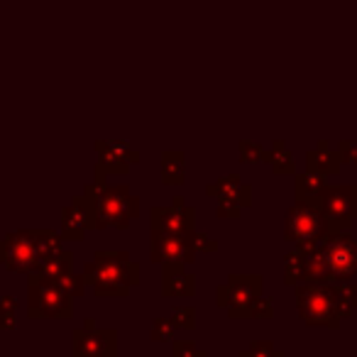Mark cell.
I'll return each mask as SVG.
<instances>
[{
  "label": "cell",
  "instance_id": "cell-11",
  "mask_svg": "<svg viewBox=\"0 0 357 357\" xmlns=\"http://www.w3.org/2000/svg\"><path fill=\"white\" fill-rule=\"evenodd\" d=\"M191 225V211H174V208H162L154 211V228H159V233H184Z\"/></svg>",
  "mask_w": 357,
  "mask_h": 357
},
{
  "label": "cell",
  "instance_id": "cell-9",
  "mask_svg": "<svg viewBox=\"0 0 357 357\" xmlns=\"http://www.w3.org/2000/svg\"><path fill=\"white\" fill-rule=\"evenodd\" d=\"M74 352L76 357H113L115 355V342L113 333H76Z\"/></svg>",
  "mask_w": 357,
  "mask_h": 357
},
{
  "label": "cell",
  "instance_id": "cell-10",
  "mask_svg": "<svg viewBox=\"0 0 357 357\" xmlns=\"http://www.w3.org/2000/svg\"><path fill=\"white\" fill-rule=\"evenodd\" d=\"M186 252H191V248L184 238H178L174 233H159V230L154 233V259H162L167 264L189 262L191 255Z\"/></svg>",
  "mask_w": 357,
  "mask_h": 357
},
{
  "label": "cell",
  "instance_id": "cell-2",
  "mask_svg": "<svg viewBox=\"0 0 357 357\" xmlns=\"http://www.w3.org/2000/svg\"><path fill=\"white\" fill-rule=\"evenodd\" d=\"M298 311L306 323H318V326L335 328L340 323V308L335 301L333 287L323 284H311V287H298Z\"/></svg>",
  "mask_w": 357,
  "mask_h": 357
},
{
  "label": "cell",
  "instance_id": "cell-5",
  "mask_svg": "<svg viewBox=\"0 0 357 357\" xmlns=\"http://www.w3.org/2000/svg\"><path fill=\"white\" fill-rule=\"evenodd\" d=\"M30 316H71L69 294L52 284V279H32L30 284Z\"/></svg>",
  "mask_w": 357,
  "mask_h": 357
},
{
  "label": "cell",
  "instance_id": "cell-7",
  "mask_svg": "<svg viewBox=\"0 0 357 357\" xmlns=\"http://www.w3.org/2000/svg\"><path fill=\"white\" fill-rule=\"evenodd\" d=\"M132 206L135 201L128 196V189H110L103 196H98V208L91 215H100L98 225H128V220L135 215L130 213Z\"/></svg>",
  "mask_w": 357,
  "mask_h": 357
},
{
  "label": "cell",
  "instance_id": "cell-12",
  "mask_svg": "<svg viewBox=\"0 0 357 357\" xmlns=\"http://www.w3.org/2000/svg\"><path fill=\"white\" fill-rule=\"evenodd\" d=\"M194 291V279L191 277H184L181 272H174L167 274V282H164V294H178V296H189V294Z\"/></svg>",
  "mask_w": 357,
  "mask_h": 357
},
{
  "label": "cell",
  "instance_id": "cell-8",
  "mask_svg": "<svg viewBox=\"0 0 357 357\" xmlns=\"http://www.w3.org/2000/svg\"><path fill=\"white\" fill-rule=\"evenodd\" d=\"M37 235H13L10 240H8V248H10V252L6 255V262L10 264L15 272H22V269H32L37 262V257H40V245H37Z\"/></svg>",
  "mask_w": 357,
  "mask_h": 357
},
{
  "label": "cell",
  "instance_id": "cell-1",
  "mask_svg": "<svg viewBox=\"0 0 357 357\" xmlns=\"http://www.w3.org/2000/svg\"><path fill=\"white\" fill-rule=\"evenodd\" d=\"M84 279L103 296L128 294V287L135 284V264H130L125 255H98L96 262L86 267Z\"/></svg>",
  "mask_w": 357,
  "mask_h": 357
},
{
  "label": "cell",
  "instance_id": "cell-6",
  "mask_svg": "<svg viewBox=\"0 0 357 357\" xmlns=\"http://www.w3.org/2000/svg\"><path fill=\"white\" fill-rule=\"evenodd\" d=\"M355 204H357V189L352 186H340V189H326L321 191V211L326 215V220H335V230L345 228V218L355 213Z\"/></svg>",
  "mask_w": 357,
  "mask_h": 357
},
{
  "label": "cell",
  "instance_id": "cell-3",
  "mask_svg": "<svg viewBox=\"0 0 357 357\" xmlns=\"http://www.w3.org/2000/svg\"><path fill=\"white\" fill-rule=\"evenodd\" d=\"M328 220L313 201L301 199L287 215V238L298 243H316L328 233Z\"/></svg>",
  "mask_w": 357,
  "mask_h": 357
},
{
  "label": "cell",
  "instance_id": "cell-4",
  "mask_svg": "<svg viewBox=\"0 0 357 357\" xmlns=\"http://www.w3.org/2000/svg\"><path fill=\"white\" fill-rule=\"evenodd\" d=\"M321 257L326 262L328 279H347L357 272V243H352L345 233L331 235L323 245H318Z\"/></svg>",
  "mask_w": 357,
  "mask_h": 357
}]
</instances>
